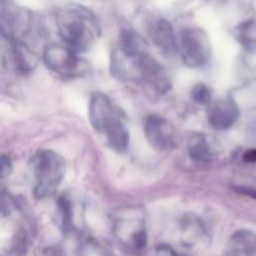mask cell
Masks as SVG:
<instances>
[{
  "mask_svg": "<svg viewBox=\"0 0 256 256\" xmlns=\"http://www.w3.org/2000/svg\"><path fill=\"white\" fill-rule=\"evenodd\" d=\"M149 35L152 42L162 50L164 54L172 55L176 52V36L169 22L159 19L152 22L149 28Z\"/></svg>",
  "mask_w": 256,
  "mask_h": 256,
  "instance_id": "obj_9",
  "label": "cell"
},
{
  "mask_svg": "<svg viewBox=\"0 0 256 256\" xmlns=\"http://www.w3.org/2000/svg\"><path fill=\"white\" fill-rule=\"evenodd\" d=\"M56 26L64 44L74 52H86L100 36L96 16L84 6H68L56 12Z\"/></svg>",
  "mask_w": 256,
  "mask_h": 256,
  "instance_id": "obj_2",
  "label": "cell"
},
{
  "mask_svg": "<svg viewBox=\"0 0 256 256\" xmlns=\"http://www.w3.org/2000/svg\"><path fill=\"white\" fill-rule=\"evenodd\" d=\"M208 122L214 129L228 130L234 126L239 119V108L232 98L212 102L208 108Z\"/></svg>",
  "mask_w": 256,
  "mask_h": 256,
  "instance_id": "obj_8",
  "label": "cell"
},
{
  "mask_svg": "<svg viewBox=\"0 0 256 256\" xmlns=\"http://www.w3.org/2000/svg\"><path fill=\"white\" fill-rule=\"evenodd\" d=\"M28 250V238L22 230L18 232L12 236L10 242L9 248H8V256H24Z\"/></svg>",
  "mask_w": 256,
  "mask_h": 256,
  "instance_id": "obj_13",
  "label": "cell"
},
{
  "mask_svg": "<svg viewBox=\"0 0 256 256\" xmlns=\"http://www.w3.org/2000/svg\"><path fill=\"white\" fill-rule=\"evenodd\" d=\"M148 142L159 152H166L175 146V130L165 118L150 115L144 125Z\"/></svg>",
  "mask_w": 256,
  "mask_h": 256,
  "instance_id": "obj_7",
  "label": "cell"
},
{
  "mask_svg": "<svg viewBox=\"0 0 256 256\" xmlns=\"http://www.w3.org/2000/svg\"><path fill=\"white\" fill-rule=\"evenodd\" d=\"M156 256H178V254L170 246L162 245L156 249Z\"/></svg>",
  "mask_w": 256,
  "mask_h": 256,
  "instance_id": "obj_17",
  "label": "cell"
},
{
  "mask_svg": "<svg viewBox=\"0 0 256 256\" xmlns=\"http://www.w3.org/2000/svg\"><path fill=\"white\" fill-rule=\"evenodd\" d=\"M44 62L52 72L64 78L82 76L89 70V65L66 45H49L44 52Z\"/></svg>",
  "mask_w": 256,
  "mask_h": 256,
  "instance_id": "obj_5",
  "label": "cell"
},
{
  "mask_svg": "<svg viewBox=\"0 0 256 256\" xmlns=\"http://www.w3.org/2000/svg\"><path fill=\"white\" fill-rule=\"evenodd\" d=\"M12 172V162L6 155H2V179H5L6 176H9Z\"/></svg>",
  "mask_w": 256,
  "mask_h": 256,
  "instance_id": "obj_16",
  "label": "cell"
},
{
  "mask_svg": "<svg viewBox=\"0 0 256 256\" xmlns=\"http://www.w3.org/2000/svg\"><path fill=\"white\" fill-rule=\"evenodd\" d=\"M59 212L60 218H62V228L66 229L72 224V206L65 198H62V200H59Z\"/></svg>",
  "mask_w": 256,
  "mask_h": 256,
  "instance_id": "obj_15",
  "label": "cell"
},
{
  "mask_svg": "<svg viewBox=\"0 0 256 256\" xmlns=\"http://www.w3.org/2000/svg\"><path fill=\"white\" fill-rule=\"evenodd\" d=\"M192 98L199 105H210L212 102V90L205 84H196L192 86Z\"/></svg>",
  "mask_w": 256,
  "mask_h": 256,
  "instance_id": "obj_14",
  "label": "cell"
},
{
  "mask_svg": "<svg viewBox=\"0 0 256 256\" xmlns=\"http://www.w3.org/2000/svg\"><path fill=\"white\" fill-rule=\"evenodd\" d=\"M89 120L110 149L116 152L128 149L130 135L124 115L104 92H92L90 96Z\"/></svg>",
  "mask_w": 256,
  "mask_h": 256,
  "instance_id": "obj_1",
  "label": "cell"
},
{
  "mask_svg": "<svg viewBox=\"0 0 256 256\" xmlns=\"http://www.w3.org/2000/svg\"><path fill=\"white\" fill-rule=\"evenodd\" d=\"M226 256H239V255H236V254H232V252H230L229 255H226Z\"/></svg>",
  "mask_w": 256,
  "mask_h": 256,
  "instance_id": "obj_20",
  "label": "cell"
},
{
  "mask_svg": "<svg viewBox=\"0 0 256 256\" xmlns=\"http://www.w3.org/2000/svg\"><path fill=\"white\" fill-rule=\"evenodd\" d=\"M242 159L246 162H256V148L246 150L242 155Z\"/></svg>",
  "mask_w": 256,
  "mask_h": 256,
  "instance_id": "obj_18",
  "label": "cell"
},
{
  "mask_svg": "<svg viewBox=\"0 0 256 256\" xmlns=\"http://www.w3.org/2000/svg\"><path fill=\"white\" fill-rule=\"evenodd\" d=\"M238 42L248 50H256V19H248L238 25L235 30Z\"/></svg>",
  "mask_w": 256,
  "mask_h": 256,
  "instance_id": "obj_12",
  "label": "cell"
},
{
  "mask_svg": "<svg viewBox=\"0 0 256 256\" xmlns=\"http://www.w3.org/2000/svg\"><path fill=\"white\" fill-rule=\"evenodd\" d=\"M9 48L2 46V62L8 68L19 74H26L32 72L36 65V55L30 50L25 42L2 36Z\"/></svg>",
  "mask_w": 256,
  "mask_h": 256,
  "instance_id": "obj_6",
  "label": "cell"
},
{
  "mask_svg": "<svg viewBox=\"0 0 256 256\" xmlns=\"http://www.w3.org/2000/svg\"><path fill=\"white\" fill-rule=\"evenodd\" d=\"M34 189L36 199L52 198L64 180L66 165L64 158L52 150H39L32 159Z\"/></svg>",
  "mask_w": 256,
  "mask_h": 256,
  "instance_id": "obj_3",
  "label": "cell"
},
{
  "mask_svg": "<svg viewBox=\"0 0 256 256\" xmlns=\"http://www.w3.org/2000/svg\"><path fill=\"white\" fill-rule=\"evenodd\" d=\"M176 52L186 66L202 68L212 59V42L204 30L185 29L176 35Z\"/></svg>",
  "mask_w": 256,
  "mask_h": 256,
  "instance_id": "obj_4",
  "label": "cell"
},
{
  "mask_svg": "<svg viewBox=\"0 0 256 256\" xmlns=\"http://www.w3.org/2000/svg\"><path fill=\"white\" fill-rule=\"evenodd\" d=\"M178 256H192V255H178Z\"/></svg>",
  "mask_w": 256,
  "mask_h": 256,
  "instance_id": "obj_21",
  "label": "cell"
},
{
  "mask_svg": "<svg viewBox=\"0 0 256 256\" xmlns=\"http://www.w3.org/2000/svg\"><path fill=\"white\" fill-rule=\"evenodd\" d=\"M188 154L192 162H209L212 158L209 142L202 134H192L188 140Z\"/></svg>",
  "mask_w": 256,
  "mask_h": 256,
  "instance_id": "obj_11",
  "label": "cell"
},
{
  "mask_svg": "<svg viewBox=\"0 0 256 256\" xmlns=\"http://www.w3.org/2000/svg\"><path fill=\"white\" fill-rule=\"evenodd\" d=\"M238 192L256 199V189H252V188H238Z\"/></svg>",
  "mask_w": 256,
  "mask_h": 256,
  "instance_id": "obj_19",
  "label": "cell"
},
{
  "mask_svg": "<svg viewBox=\"0 0 256 256\" xmlns=\"http://www.w3.org/2000/svg\"><path fill=\"white\" fill-rule=\"evenodd\" d=\"M230 252L239 256H256V234L249 230H239L230 236Z\"/></svg>",
  "mask_w": 256,
  "mask_h": 256,
  "instance_id": "obj_10",
  "label": "cell"
}]
</instances>
